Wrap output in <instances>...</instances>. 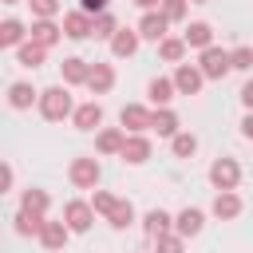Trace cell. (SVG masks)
Returning <instances> with one entry per match:
<instances>
[{
	"label": "cell",
	"mask_w": 253,
	"mask_h": 253,
	"mask_svg": "<svg viewBox=\"0 0 253 253\" xmlns=\"http://www.w3.org/2000/svg\"><path fill=\"white\" fill-rule=\"evenodd\" d=\"M142 229H146L150 237H162V233H174V217H170L166 210H150V213L142 217Z\"/></svg>",
	"instance_id": "27"
},
{
	"label": "cell",
	"mask_w": 253,
	"mask_h": 253,
	"mask_svg": "<svg viewBox=\"0 0 253 253\" xmlns=\"http://www.w3.org/2000/svg\"><path fill=\"white\" fill-rule=\"evenodd\" d=\"M210 186L213 190H237L241 186V162L237 158H213L210 162Z\"/></svg>",
	"instance_id": "3"
},
{
	"label": "cell",
	"mask_w": 253,
	"mask_h": 253,
	"mask_svg": "<svg viewBox=\"0 0 253 253\" xmlns=\"http://www.w3.org/2000/svg\"><path fill=\"white\" fill-rule=\"evenodd\" d=\"M134 28H138V36H142V40H150V43H162V40H166V28H170V20H166L162 12H142V20H138Z\"/></svg>",
	"instance_id": "12"
},
{
	"label": "cell",
	"mask_w": 253,
	"mask_h": 253,
	"mask_svg": "<svg viewBox=\"0 0 253 253\" xmlns=\"http://www.w3.org/2000/svg\"><path fill=\"white\" fill-rule=\"evenodd\" d=\"M91 206H95L99 217H111V210L119 206V198H115L111 190H95V194H91Z\"/></svg>",
	"instance_id": "33"
},
{
	"label": "cell",
	"mask_w": 253,
	"mask_h": 253,
	"mask_svg": "<svg viewBox=\"0 0 253 253\" xmlns=\"http://www.w3.org/2000/svg\"><path fill=\"white\" fill-rule=\"evenodd\" d=\"M59 75H63V83L67 87H87V75H91V63L87 59H79V55H67L63 63H59Z\"/></svg>",
	"instance_id": "17"
},
{
	"label": "cell",
	"mask_w": 253,
	"mask_h": 253,
	"mask_svg": "<svg viewBox=\"0 0 253 253\" xmlns=\"http://www.w3.org/2000/svg\"><path fill=\"white\" fill-rule=\"evenodd\" d=\"M59 40H63V24H55V20H32V43L55 47Z\"/></svg>",
	"instance_id": "16"
},
{
	"label": "cell",
	"mask_w": 253,
	"mask_h": 253,
	"mask_svg": "<svg viewBox=\"0 0 253 253\" xmlns=\"http://www.w3.org/2000/svg\"><path fill=\"white\" fill-rule=\"evenodd\" d=\"M229 63H233V71H253V47H233L229 51Z\"/></svg>",
	"instance_id": "37"
},
{
	"label": "cell",
	"mask_w": 253,
	"mask_h": 253,
	"mask_svg": "<svg viewBox=\"0 0 253 253\" xmlns=\"http://www.w3.org/2000/svg\"><path fill=\"white\" fill-rule=\"evenodd\" d=\"M123 146H126V130L123 126H103L95 134V150L99 154H123Z\"/></svg>",
	"instance_id": "20"
},
{
	"label": "cell",
	"mask_w": 253,
	"mask_h": 253,
	"mask_svg": "<svg viewBox=\"0 0 253 253\" xmlns=\"http://www.w3.org/2000/svg\"><path fill=\"white\" fill-rule=\"evenodd\" d=\"M107 4H111V0H79V12H87V16H103Z\"/></svg>",
	"instance_id": "38"
},
{
	"label": "cell",
	"mask_w": 253,
	"mask_h": 253,
	"mask_svg": "<svg viewBox=\"0 0 253 253\" xmlns=\"http://www.w3.org/2000/svg\"><path fill=\"white\" fill-rule=\"evenodd\" d=\"M170 24H182L186 20V12H190V0H162V8H158Z\"/></svg>",
	"instance_id": "34"
},
{
	"label": "cell",
	"mask_w": 253,
	"mask_h": 253,
	"mask_svg": "<svg viewBox=\"0 0 253 253\" xmlns=\"http://www.w3.org/2000/svg\"><path fill=\"white\" fill-rule=\"evenodd\" d=\"M174 95H178V87H174V79H166V75H154V79L146 83V99H150L154 107H170Z\"/></svg>",
	"instance_id": "18"
},
{
	"label": "cell",
	"mask_w": 253,
	"mask_h": 253,
	"mask_svg": "<svg viewBox=\"0 0 253 253\" xmlns=\"http://www.w3.org/2000/svg\"><path fill=\"white\" fill-rule=\"evenodd\" d=\"M178 111H170V107H154V119H150V130H158V138H174L178 134Z\"/></svg>",
	"instance_id": "24"
},
{
	"label": "cell",
	"mask_w": 253,
	"mask_h": 253,
	"mask_svg": "<svg viewBox=\"0 0 253 253\" xmlns=\"http://www.w3.org/2000/svg\"><path fill=\"white\" fill-rule=\"evenodd\" d=\"M40 115L47 119V123H63V119H71L75 115V99H71V91H67V83H55V87H43L40 91Z\"/></svg>",
	"instance_id": "1"
},
{
	"label": "cell",
	"mask_w": 253,
	"mask_h": 253,
	"mask_svg": "<svg viewBox=\"0 0 253 253\" xmlns=\"http://www.w3.org/2000/svg\"><path fill=\"white\" fill-rule=\"evenodd\" d=\"M115 32H119V20L111 16V12H103V16H95V40H115Z\"/></svg>",
	"instance_id": "32"
},
{
	"label": "cell",
	"mask_w": 253,
	"mask_h": 253,
	"mask_svg": "<svg viewBox=\"0 0 253 253\" xmlns=\"http://www.w3.org/2000/svg\"><path fill=\"white\" fill-rule=\"evenodd\" d=\"M63 36L67 40H91L95 36V16H87V12H67L63 16Z\"/></svg>",
	"instance_id": "10"
},
{
	"label": "cell",
	"mask_w": 253,
	"mask_h": 253,
	"mask_svg": "<svg viewBox=\"0 0 253 253\" xmlns=\"http://www.w3.org/2000/svg\"><path fill=\"white\" fill-rule=\"evenodd\" d=\"M170 150H174V158H194V154H198V138H194L190 130H178V134L170 138Z\"/></svg>",
	"instance_id": "30"
},
{
	"label": "cell",
	"mask_w": 253,
	"mask_h": 253,
	"mask_svg": "<svg viewBox=\"0 0 253 253\" xmlns=\"http://www.w3.org/2000/svg\"><path fill=\"white\" fill-rule=\"evenodd\" d=\"M107 221H111V229H126V225H134V206H130L126 198H119V206L111 210Z\"/></svg>",
	"instance_id": "31"
},
{
	"label": "cell",
	"mask_w": 253,
	"mask_h": 253,
	"mask_svg": "<svg viewBox=\"0 0 253 253\" xmlns=\"http://www.w3.org/2000/svg\"><path fill=\"white\" fill-rule=\"evenodd\" d=\"M71 123H75V130H103V107H99L95 99H87V103L75 107Z\"/></svg>",
	"instance_id": "13"
},
{
	"label": "cell",
	"mask_w": 253,
	"mask_h": 253,
	"mask_svg": "<svg viewBox=\"0 0 253 253\" xmlns=\"http://www.w3.org/2000/svg\"><path fill=\"white\" fill-rule=\"evenodd\" d=\"M32 103H40V91H36L32 83H24V79L8 83V107H12V111H28Z\"/></svg>",
	"instance_id": "19"
},
{
	"label": "cell",
	"mask_w": 253,
	"mask_h": 253,
	"mask_svg": "<svg viewBox=\"0 0 253 253\" xmlns=\"http://www.w3.org/2000/svg\"><path fill=\"white\" fill-rule=\"evenodd\" d=\"M170 79H174L178 95H198V91H202V83H206V75H202V67H198V63H178Z\"/></svg>",
	"instance_id": "7"
},
{
	"label": "cell",
	"mask_w": 253,
	"mask_h": 253,
	"mask_svg": "<svg viewBox=\"0 0 253 253\" xmlns=\"http://www.w3.org/2000/svg\"><path fill=\"white\" fill-rule=\"evenodd\" d=\"M190 4H210V0H190Z\"/></svg>",
	"instance_id": "43"
},
{
	"label": "cell",
	"mask_w": 253,
	"mask_h": 253,
	"mask_svg": "<svg viewBox=\"0 0 253 253\" xmlns=\"http://www.w3.org/2000/svg\"><path fill=\"white\" fill-rule=\"evenodd\" d=\"M241 107H245V115H253V75H249L245 87H241Z\"/></svg>",
	"instance_id": "39"
},
{
	"label": "cell",
	"mask_w": 253,
	"mask_h": 253,
	"mask_svg": "<svg viewBox=\"0 0 253 253\" xmlns=\"http://www.w3.org/2000/svg\"><path fill=\"white\" fill-rule=\"evenodd\" d=\"M202 229H206V213H202L198 206H186L182 213H174V233H178V237L190 241V237H198Z\"/></svg>",
	"instance_id": "9"
},
{
	"label": "cell",
	"mask_w": 253,
	"mask_h": 253,
	"mask_svg": "<svg viewBox=\"0 0 253 253\" xmlns=\"http://www.w3.org/2000/svg\"><path fill=\"white\" fill-rule=\"evenodd\" d=\"M241 194L237 190H217V198H213V206H210V213L217 217V221H233V217H241Z\"/></svg>",
	"instance_id": "8"
},
{
	"label": "cell",
	"mask_w": 253,
	"mask_h": 253,
	"mask_svg": "<svg viewBox=\"0 0 253 253\" xmlns=\"http://www.w3.org/2000/svg\"><path fill=\"white\" fill-rule=\"evenodd\" d=\"M186 51H190V47H186V40H182V36H166V40L158 43V55H162L166 63H174V67L186 59Z\"/></svg>",
	"instance_id": "28"
},
{
	"label": "cell",
	"mask_w": 253,
	"mask_h": 253,
	"mask_svg": "<svg viewBox=\"0 0 253 253\" xmlns=\"http://www.w3.org/2000/svg\"><path fill=\"white\" fill-rule=\"evenodd\" d=\"M241 134L253 142V115H245V119H241Z\"/></svg>",
	"instance_id": "41"
},
{
	"label": "cell",
	"mask_w": 253,
	"mask_h": 253,
	"mask_svg": "<svg viewBox=\"0 0 253 253\" xmlns=\"http://www.w3.org/2000/svg\"><path fill=\"white\" fill-rule=\"evenodd\" d=\"M154 154V142L146 138V134H126V146H123V162H130V166H142L146 158Z\"/></svg>",
	"instance_id": "14"
},
{
	"label": "cell",
	"mask_w": 253,
	"mask_h": 253,
	"mask_svg": "<svg viewBox=\"0 0 253 253\" xmlns=\"http://www.w3.org/2000/svg\"><path fill=\"white\" fill-rule=\"evenodd\" d=\"M43 59H47V47H40V43H32V40H28L24 47H16V63H20V67H40Z\"/></svg>",
	"instance_id": "29"
},
{
	"label": "cell",
	"mask_w": 253,
	"mask_h": 253,
	"mask_svg": "<svg viewBox=\"0 0 253 253\" xmlns=\"http://www.w3.org/2000/svg\"><path fill=\"white\" fill-rule=\"evenodd\" d=\"M12 182H16V170H12V166H4V190H12Z\"/></svg>",
	"instance_id": "42"
},
{
	"label": "cell",
	"mask_w": 253,
	"mask_h": 253,
	"mask_svg": "<svg viewBox=\"0 0 253 253\" xmlns=\"http://www.w3.org/2000/svg\"><path fill=\"white\" fill-rule=\"evenodd\" d=\"M182 40H186V47H198V51H206V47H213V28H210L206 20H194V24H186Z\"/></svg>",
	"instance_id": "22"
},
{
	"label": "cell",
	"mask_w": 253,
	"mask_h": 253,
	"mask_svg": "<svg viewBox=\"0 0 253 253\" xmlns=\"http://www.w3.org/2000/svg\"><path fill=\"white\" fill-rule=\"evenodd\" d=\"M154 253H186V237L162 233V237H154Z\"/></svg>",
	"instance_id": "35"
},
{
	"label": "cell",
	"mask_w": 253,
	"mask_h": 253,
	"mask_svg": "<svg viewBox=\"0 0 253 253\" xmlns=\"http://www.w3.org/2000/svg\"><path fill=\"white\" fill-rule=\"evenodd\" d=\"M138 253H142V249H138Z\"/></svg>",
	"instance_id": "45"
},
{
	"label": "cell",
	"mask_w": 253,
	"mask_h": 253,
	"mask_svg": "<svg viewBox=\"0 0 253 253\" xmlns=\"http://www.w3.org/2000/svg\"><path fill=\"white\" fill-rule=\"evenodd\" d=\"M47 206H51V194H47V190H40V186H28V190L20 194V210H28V213L47 217Z\"/></svg>",
	"instance_id": "25"
},
{
	"label": "cell",
	"mask_w": 253,
	"mask_h": 253,
	"mask_svg": "<svg viewBox=\"0 0 253 253\" xmlns=\"http://www.w3.org/2000/svg\"><path fill=\"white\" fill-rule=\"evenodd\" d=\"M4 4H20V0H4Z\"/></svg>",
	"instance_id": "44"
},
{
	"label": "cell",
	"mask_w": 253,
	"mask_h": 253,
	"mask_svg": "<svg viewBox=\"0 0 253 253\" xmlns=\"http://www.w3.org/2000/svg\"><path fill=\"white\" fill-rule=\"evenodd\" d=\"M67 237H71V229H67V221L59 217V221H43V229H40V245L47 249V253H59L63 245H67Z\"/></svg>",
	"instance_id": "11"
},
{
	"label": "cell",
	"mask_w": 253,
	"mask_h": 253,
	"mask_svg": "<svg viewBox=\"0 0 253 253\" xmlns=\"http://www.w3.org/2000/svg\"><path fill=\"white\" fill-rule=\"evenodd\" d=\"M150 119H154V111L142 107V103H126V107L119 111V123H123L126 134H146V130H150Z\"/></svg>",
	"instance_id": "6"
},
{
	"label": "cell",
	"mask_w": 253,
	"mask_h": 253,
	"mask_svg": "<svg viewBox=\"0 0 253 253\" xmlns=\"http://www.w3.org/2000/svg\"><path fill=\"white\" fill-rule=\"evenodd\" d=\"M43 221H47V217H40V213H28V210H16V217H12V229H16L20 237H40V229H43Z\"/></svg>",
	"instance_id": "26"
},
{
	"label": "cell",
	"mask_w": 253,
	"mask_h": 253,
	"mask_svg": "<svg viewBox=\"0 0 253 253\" xmlns=\"http://www.w3.org/2000/svg\"><path fill=\"white\" fill-rule=\"evenodd\" d=\"M99 178H103V166L95 154H83V158H71L67 166V182L75 190H99Z\"/></svg>",
	"instance_id": "2"
},
{
	"label": "cell",
	"mask_w": 253,
	"mask_h": 253,
	"mask_svg": "<svg viewBox=\"0 0 253 253\" xmlns=\"http://www.w3.org/2000/svg\"><path fill=\"white\" fill-rule=\"evenodd\" d=\"M111 87H115V67H111V63H91L87 91H91V95H107Z\"/></svg>",
	"instance_id": "23"
},
{
	"label": "cell",
	"mask_w": 253,
	"mask_h": 253,
	"mask_svg": "<svg viewBox=\"0 0 253 253\" xmlns=\"http://www.w3.org/2000/svg\"><path fill=\"white\" fill-rule=\"evenodd\" d=\"M138 43H142L138 28H119L115 40H111V55H115V59H130V55L138 51Z\"/></svg>",
	"instance_id": "15"
},
{
	"label": "cell",
	"mask_w": 253,
	"mask_h": 253,
	"mask_svg": "<svg viewBox=\"0 0 253 253\" xmlns=\"http://www.w3.org/2000/svg\"><path fill=\"white\" fill-rule=\"evenodd\" d=\"M63 221H67L71 233H87V229L95 225V206L83 202V198H71V202L63 206Z\"/></svg>",
	"instance_id": "5"
},
{
	"label": "cell",
	"mask_w": 253,
	"mask_h": 253,
	"mask_svg": "<svg viewBox=\"0 0 253 253\" xmlns=\"http://www.w3.org/2000/svg\"><path fill=\"white\" fill-rule=\"evenodd\" d=\"M28 40H32V32H28L20 20H12V16H8V20L0 24V47H12V51H16V47H24Z\"/></svg>",
	"instance_id": "21"
},
{
	"label": "cell",
	"mask_w": 253,
	"mask_h": 253,
	"mask_svg": "<svg viewBox=\"0 0 253 253\" xmlns=\"http://www.w3.org/2000/svg\"><path fill=\"white\" fill-rule=\"evenodd\" d=\"M198 67H202V75H206V79H225V75L233 71L229 51H225V47H217V43H213V47H206V51L198 55Z\"/></svg>",
	"instance_id": "4"
},
{
	"label": "cell",
	"mask_w": 253,
	"mask_h": 253,
	"mask_svg": "<svg viewBox=\"0 0 253 253\" xmlns=\"http://www.w3.org/2000/svg\"><path fill=\"white\" fill-rule=\"evenodd\" d=\"M28 4H32V16H36V20H55L59 8H63L59 0H28Z\"/></svg>",
	"instance_id": "36"
},
{
	"label": "cell",
	"mask_w": 253,
	"mask_h": 253,
	"mask_svg": "<svg viewBox=\"0 0 253 253\" xmlns=\"http://www.w3.org/2000/svg\"><path fill=\"white\" fill-rule=\"evenodd\" d=\"M130 4H138L142 12H158V8H162V0H130Z\"/></svg>",
	"instance_id": "40"
}]
</instances>
